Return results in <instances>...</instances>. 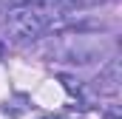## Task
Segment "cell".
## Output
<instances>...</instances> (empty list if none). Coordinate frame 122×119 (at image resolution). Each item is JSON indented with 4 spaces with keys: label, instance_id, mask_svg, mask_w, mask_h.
<instances>
[{
    "label": "cell",
    "instance_id": "3",
    "mask_svg": "<svg viewBox=\"0 0 122 119\" xmlns=\"http://www.w3.org/2000/svg\"><path fill=\"white\" fill-rule=\"evenodd\" d=\"M40 119H65V116H54V114H48V116H40Z\"/></svg>",
    "mask_w": 122,
    "mask_h": 119
},
{
    "label": "cell",
    "instance_id": "2",
    "mask_svg": "<svg viewBox=\"0 0 122 119\" xmlns=\"http://www.w3.org/2000/svg\"><path fill=\"white\" fill-rule=\"evenodd\" d=\"M26 102H29L26 96H17V99H11V102L6 99V105H3V114H6V116H20V114L26 111Z\"/></svg>",
    "mask_w": 122,
    "mask_h": 119
},
{
    "label": "cell",
    "instance_id": "1",
    "mask_svg": "<svg viewBox=\"0 0 122 119\" xmlns=\"http://www.w3.org/2000/svg\"><path fill=\"white\" fill-rule=\"evenodd\" d=\"M94 88L99 94H105V96H117V91H119V65H117V60L108 62V68L97 77Z\"/></svg>",
    "mask_w": 122,
    "mask_h": 119
}]
</instances>
